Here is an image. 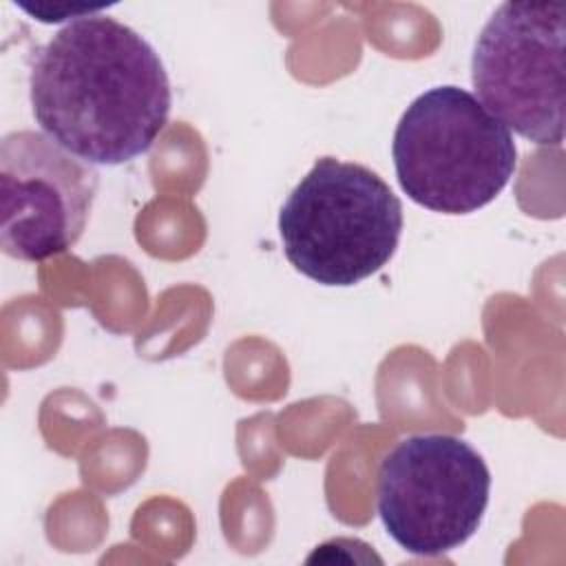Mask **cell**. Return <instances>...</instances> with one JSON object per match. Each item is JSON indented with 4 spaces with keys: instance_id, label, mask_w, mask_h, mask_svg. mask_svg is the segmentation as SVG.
I'll list each match as a JSON object with an SVG mask.
<instances>
[{
    "instance_id": "cell-1",
    "label": "cell",
    "mask_w": 566,
    "mask_h": 566,
    "mask_svg": "<svg viewBox=\"0 0 566 566\" xmlns=\"http://www.w3.org/2000/svg\"><path fill=\"white\" fill-rule=\"evenodd\" d=\"M29 99L42 133L91 166L144 155L172 106L157 51L102 13L69 22L35 53Z\"/></svg>"
},
{
    "instance_id": "cell-2",
    "label": "cell",
    "mask_w": 566,
    "mask_h": 566,
    "mask_svg": "<svg viewBox=\"0 0 566 566\" xmlns=\"http://www.w3.org/2000/svg\"><path fill=\"white\" fill-rule=\"evenodd\" d=\"M391 155L407 197L442 214L489 206L517 168L511 130L460 86L418 95L396 126Z\"/></svg>"
},
{
    "instance_id": "cell-3",
    "label": "cell",
    "mask_w": 566,
    "mask_h": 566,
    "mask_svg": "<svg viewBox=\"0 0 566 566\" xmlns=\"http://www.w3.org/2000/svg\"><path fill=\"white\" fill-rule=\"evenodd\" d=\"M285 259L321 285H356L394 256L402 206L367 166L321 157L279 212Z\"/></svg>"
},
{
    "instance_id": "cell-4",
    "label": "cell",
    "mask_w": 566,
    "mask_h": 566,
    "mask_svg": "<svg viewBox=\"0 0 566 566\" xmlns=\"http://www.w3.org/2000/svg\"><path fill=\"white\" fill-rule=\"evenodd\" d=\"M491 473L462 438H402L378 469V515L391 539L411 555L438 557L460 548L489 506Z\"/></svg>"
},
{
    "instance_id": "cell-5",
    "label": "cell",
    "mask_w": 566,
    "mask_h": 566,
    "mask_svg": "<svg viewBox=\"0 0 566 566\" xmlns=\"http://www.w3.org/2000/svg\"><path fill=\"white\" fill-rule=\"evenodd\" d=\"M564 4L502 2L471 57L478 102L539 146L564 142Z\"/></svg>"
},
{
    "instance_id": "cell-6",
    "label": "cell",
    "mask_w": 566,
    "mask_h": 566,
    "mask_svg": "<svg viewBox=\"0 0 566 566\" xmlns=\"http://www.w3.org/2000/svg\"><path fill=\"white\" fill-rule=\"evenodd\" d=\"M97 172L44 133L15 130L0 144V245L11 259L38 263L77 243Z\"/></svg>"
},
{
    "instance_id": "cell-7",
    "label": "cell",
    "mask_w": 566,
    "mask_h": 566,
    "mask_svg": "<svg viewBox=\"0 0 566 566\" xmlns=\"http://www.w3.org/2000/svg\"><path fill=\"white\" fill-rule=\"evenodd\" d=\"M18 7L24 9L27 13L35 15V20L46 22V24L64 22V20L73 22V20H80V18H86V15H95L99 9H104V4L102 7H91V4H69V2H62V4L42 2V4H35V7L20 2Z\"/></svg>"
}]
</instances>
